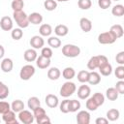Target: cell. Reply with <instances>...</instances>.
I'll return each instance as SVG.
<instances>
[{
  "label": "cell",
  "instance_id": "d6986e66",
  "mask_svg": "<svg viewBox=\"0 0 124 124\" xmlns=\"http://www.w3.org/2000/svg\"><path fill=\"white\" fill-rule=\"evenodd\" d=\"M91 85H97L101 82V76L99 73L95 72V71H92V72H89V78H88V81Z\"/></svg>",
  "mask_w": 124,
  "mask_h": 124
},
{
  "label": "cell",
  "instance_id": "30bf717a",
  "mask_svg": "<svg viewBox=\"0 0 124 124\" xmlns=\"http://www.w3.org/2000/svg\"><path fill=\"white\" fill-rule=\"evenodd\" d=\"M45 45V41L43 39L42 36L39 35H35L30 39V46L34 48V49H39L42 48Z\"/></svg>",
  "mask_w": 124,
  "mask_h": 124
},
{
  "label": "cell",
  "instance_id": "b9f144b4",
  "mask_svg": "<svg viewBox=\"0 0 124 124\" xmlns=\"http://www.w3.org/2000/svg\"><path fill=\"white\" fill-rule=\"evenodd\" d=\"M69 101H70V100L65 99L64 101L61 102V104H60V106H59L61 112H63V113H68V112H70V110H69Z\"/></svg>",
  "mask_w": 124,
  "mask_h": 124
},
{
  "label": "cell",
  "instance_id": "7402d4cb",
  "mask_svg": "<svg viewBox=\"0 0 124 124\" xmlns=\"http://www.w3.org/2000/svg\"><path fill=\"white\" fill-rule=\"evenodd\" d=\"M68 32H69V28H68L66 25H64V24H58V25L54 28V33H55L57 36H59V37H64V36H66V35L68 34Z\"/></svg>",
  "mask_w": 124,
  "mask_h": 124
},
{
  "label": "cell",
  "instance_id": "f35d334b",
  "mask_svg": "<svg viewBox=\"0 0 124 124\" xmlns=\"http://www.w3.org/2000/svg\"><path fill=\"white\" fill-rule=\"evenodd\" d=\"M78 6L81 10H88L92 6L91 0H78Z\"/></svg>",
  "mask_w": 124,
  "mask_h": 124
},
{
  "label": "cell",
  "instance_id": "11a10c76",
  "mask_svg": "<svg viewBox=\"0 0 124 124\" xmlns=\"http://www.w3.org/2000/svg\"><path fill=\"white\" fill-rule=\"evenodd\" d=\"M111 1H119V0H111Z\"/></svg>",
  "mask_w": 124,
  "mask_h": 124
},
{
  "label": "cell",
  "instance_id": "d6a6232c",
  "mask_svg": "<svg viewBox=\"0 0 124 124\" xmlns=\"http://www.w3.org/2000/svg\"><path fill=\"white\" fill-rule=\"evenodd\" d=\"M98 67H99V62H98V57H97V55H96V56H92V57L89 59V61L87 62V68H88L89 70L93 71V70L97 69Z\"/></svg>",
  "mask_w": 124,
  "mask_h": 124
},
{
  "label": "cell",
  "instance_id": "74e56055",
  "mask_svg": "<svg viewBox=\"0 0 124 124\" xmlns=\"http://www.w3.org/2000/svg\"><path fill=\"white\" fill-rule=\"evenodd\" d=\"M11 6H12V9L14 12L15 11H21L24 7V2H23V0H14L12 2Z\"/></svg>",
  "mask_w": 124,
  "mask_h": 124
},
{
  "label": "cell",
  "instance_id": "d4e9b609",
  "mask_svg": "<svg viewBox=\"0 0 124 124\" xmlns=\"http://www.w3.org/2000/svg\"><path fill=\"white\" fill-rule=\"evenodd\" d=\"M119 116H120V112L116 108L108 109V112H107V119L109 120V121H115L119 118Z\"/></svg>",
  "mask_w": 124,
  "mask_h": 124
},
{
  "label": "cell",
  "instance_id": "816d5d0a",
  "mask_svg": "<svg viewBox=\"0 0 124 124\" xmlns=\"http://www.w3.org/2000/svg\"><path fill=\"white\" fill-rule=\"evenodd\" d=\"M108 120L107 118H104V117H98L95 120L96 124H108Z\"/></svg>",
  "mask_w": 124,
  "mask_h": 124
},
{
  "label": "cell",
  "instance_id": "4316f807",
  "mask_svg": "<svg viewBox=\"0 0 124 124\" xmlns=\"http://www.w3.org/2000/svg\"><path fill=\"white\" fill-rule=\"evenodd\" d=\"M27 106H28V108H29L31 110H33V109H34V108H36L37 107L41 106V102H40V99H39L38 97H35V96H33V97H30V98L28 99V102H27Z\"/></svg>",
  "mask_w": 124,
  "mask_h": 124
},
{
  "label": "cell",
  "instance_id": "9a60e30c",
  "mask_svg": "<svg viewBox=\"0 0 124 124\" xmlns=\"http://www.w3.org/2000/svg\"><path fill=\"white\" fill-rule=\"evenodd\" d=\"M36 65L40 69H46L50 65V58L44 57L43 55H40L36 59Z\"/></svg>",
  "mask_w": 124,
  "mask_h": 124
},
{
  "label": "cell",
  "instance_id": "d590c367",
  "mask_svg": "<svg viewBox=\"0 0 124 124\" xmlns=\"http://www.w3.org/2000/svg\"><path fill=\"white\" fill-rule=\"evenodd\" d=\"M92 99L94 100V102L96 103V105H97L98 107L102 106V105L104 104V102H105V96H104L102 93H99V92L93 94Z\"/></svg>",
  "mask_w": 124,
  "mask_h": 124
},
{
  "label": "cell",
  "instance_id": "f1b7e54d",
  "mask_svg": "<svg viewBox=\"0 0 124 124\" xmlns=\"http://www.w3.org/2000/svg\"><path fill=\"white\" fill-rule=\"evenodd\" d=\"M47 44L49 46L53 47V48H58L60 46H61V40L58 38V37H49L47 39Z\"/></svg>",
  "mask_w": 124,
  "mask_h": 124
},
{
  "label": "cell",
  "instance_id": "83f0119b",
  "mask_svg": "<svg viewBox=\"0 0 124 124\" xmlns=\"http://www.w3.org/2000/svg\"><path fill=\"white\" fill-rule=\"evenodd\" d=\"M11 109L15 112H19L20 110L24 109V104L21 100H15L11 105Z\"/></svg>",
  "mask_w": 124,
  "mask_h": 124
},
{
  "label": "cell",
  "instance_id": "ab89813d",
  "mask_svg": "<svg viewBox=\"0 0 124 124\" xmlns=\"http://www.w3.org/2000/svg\"><path fill=\"white\" fill-rule=\"evenodd\" d=\"M85 106H86V108H87L88 110H91V111L96 110V109H97V108H98V106L96 105V103L94 102V100L92 99V97H90L89 99H87Z\"/></svg>",
  "mask_w": 124,
  "mask_h": 124
},
{
  "label": "cell",
  "instance_id": "60d3db41",
  "mask_svg": "<svg viewBox=\"0 0 124 124\" xmlns=\"http://www.w3.org/2000/svg\"><path fill=\"white\" fill-rule=\"evenodd\" d=\"M114 74L118 79H123L124 78V66L120 65V66L116 67V69L114 70Z\"/></svg>",
  "mask_w": 124,
  "mask_h": 124
},
{
  "label": "cell",
  "instance_id": "7bdbcfd3",
  "mask_svg": "<svg viewBox=\"0 0 124 124\" xmlns=\"http://www.w3.org/2000/svg\"><path fill=\"white\" fill-rule=\"evenodd\" d=\"M45 114H46V110H45V108H43L41 106H39V107H37L36 108L33 109V115H34L35 118H38V117L43 116V115H45Z\"/></svg>",
  "mask_w": 124,
  "mask_h": 124
},
{
  "label": "cell",
  "instance_id": "7dc6e473",
  "mask_svg": "<svg viewBox=\"0 0 124 124\" xmlns=\"http://www.w3.org/2000/svg\"><path fill=\"white\" fill-rule=\"evenodd\" d=\"M114 88L117 90V92L119 94H124V81L122 79H120L119 81H117Z\"/></svg>",
  "mask_w": 124,
  "mask_h": 124
},
{
  "label": "cell",
  "instance_id": "8992f818",
  "mask_svg": "<svg viewBox=\"0 0 124 124\" xmlns=\"http://www.w3.org/2000/svg\"><path fill=\"white\" fill-rule=\"evenodd\" d=\"M116 41V39L110 34L109 31L108 32H103L99 34L98 36V42L102 45H111Z\"/></svg>",
  "mask_w": 124,
  "mask_h": 124
},
{
  "label": "cell",
  "instance_id": "7a4b0ae2",
  "mask_svg": "<svg viewBox=\"0 0 124 124\" xmlns=\"http://www.w3.org/2000/svg\"><path fill=\"white\" fill-rule=\"evenodd\" d=\"M62 54L65 57L75 58L80 54V48H79V46H78L76 45L67 44L62 47Z\"/></svg>",
  "mask_w": 124,
  "mask_h": 124
},
{
  "label": "cell",
  "instance_id": "8d00e7d4",
  "mask_svg": "<svg viewBox=\"0 0 124 124\" xmlns=\"http://www.w3.org/2000/svg\"><path fill=\"white\" fill-rule=\"evenodd\" d=\"M11 36L12 38L15 40V41H18L22 38L23 36V31L21 30V28H15L12 30V33H11Z\"/></svg>",
  "mask_w": 124,
  "mask_h": 124
},
{
  "label": "cell",
  "instance_id": "cb8c5ba5",
  "mask_svg": "<svg viewBox=\"0 0 124 124\" xmlns=\"http://www.w3.org/2000/svg\"><path fill=\"white\" fill-rule=\"evenodd\" d=\"M62 76H63L64 78L70 80V79H72V78H75V76H76V71H75V69L72 68V67H66V68L63 70V72H62Z\"/></svg>",
  "mask_w": 124,
  "mask_h": 124
},
{
  "label": "cell",
  "instance_id": "836d02e7",
  "mask_svg": "<svg viewBox=\"0 0 124 124\" xmlns=\"http://www.w3.org/2000/svg\"><path fill=\"white\" fill-rule=\"evenodd\" d=\"M80 108V103L78 100H70L69 101V110L70 112H76Z\"/></svg>",
  "mask_w": 124,
  "mask_h": 124
},
{
  "label": "cell",
  "instance_id": "277c9868",
  "mask_svg": "<svg viewBox=\"0 0 124 124\" xmlns=\"http://www.w3.org/2000/svg\"><path fill=\"white\" fill-rule=\"evenodd\" d=\"M34 74H35V67L30 64H27L20 69L19 77L22 80H29L34 76Z\"/></svg>",
  "mask_w": 124,
  "mask_h": 124
},
{
  "label": "cell",
  "instance_id": "1f68e13d",
  "mask_svg": "<svg viewBox=\"0 0 124 124\" xmlns=\"http://www.w3.org/2000/svg\"><path fill=\"white\" fill-rule=\"evenodd\" d=\"M88 78H89V72L88 71H85V70H82V71H79L78 73V80L81 83H85L88 81Z\"/></svg>",
  "mask_w": 124,
  "mask_h": 124
},
{
  "label": "cell",
  "instance_id": "5b68a950",
  "mask_svg": "<svg viewBox=\"0 0 124 124\" xmlns=\"http://www.w3.org/2000/svg\"><path fill=\"white\" fill-rule=\"evenodd\" d=\"M18 119L23 124H32L34 122L35 117H34L33 113H31L29 110L22 109L18 112Z\"/></svg>",
  "mask_w": 124,
  "mask_h": 124
},
{
  "label": "cell",
  "instance_id": "52a82bcc",
  "mask_svg": "<svg viewBox=\"0 0 124 124\" xmlns=\"http://www.w3.org/2000/svg\"><path fill=\"white\" fill-rule=\"evenodd\" d=\"M2 119L6 124H17V120L16 119V112L12 109L2 114Z\"/></svg>",
  "mask_w": 124,
  "mask_h": 124
},
{
  "label": "cell",
  "instance_id": "c3c4849f",
  "mask_svg": "<svg viewBox=\"0 0 124 124\" xmlns=\"http://www.w3.org/2000/svg\"><path fill=\"white\" fill-rule=\"evenodd\" d=\"M36 122L38 123V124H43V123H50V118L46 115V114H45V115H43V116H40V117H38V118H36Z\"/></svg>",
  "mask_w": 124,
  "mask_h": 124
},
{
  "label": "cell",
  "instance_id": "f5cc1de1",
  "mask_svg": "<svg viewBox=\"0 0 124 124\" xmlns=\"http://www.w3.org/2000/svg\"><path fill=\"white\" fill-rule=\"evenodd\" d=\"M4 54H5V49H4L3 46H2V45H0V59H1V58H3Z\"/></svg>",
  "mask_w": 124,
  "mask_h": 124
},
{
  "label": "cell",
  "instance_id": "db71d44e",
  "mask_svg": "<svg viewBox=\"0 0 124 124\" xmlns=\"http://www.w3.org/2000/svg\"><path fill=\"white\" fill-rule=\"evenodd\" d=\"M56 1H59V2H67L69 0H56Z\"/></svg>",
  "mask_w": 124,
  "mask_h": 124
},
{
  "label": "cell",
  "instance_id": "4fadbf2b",
  "mask_svg": "<svg viewBox=\"0 0 124 124\" xmlns=\"http://www.w3.org/2000/svg\"><path fill=\"white\" fill-rule=\"evenodd\" d=\"M109 32H110V34H111L115 39L121 38V37L123 36V33H124L123 27H122L120 24H114V25H112V26L110 27V29H109Z\"/></svg>",
  "mask_w": 124,
  "mask_h": 124
},
{
  "label": "cell",
  "instance_id": "e575fe53",
  "mask_svg": "<svg viewBox=\"0 0 124 124\" xmlns=\"http://www.w3.org/2000/svg\"><path fill=\"white\" fill-rule=\"evenodd\" d=\"M8 96H9V88H8V86L4 82L0 81V100H4Z\"/></svg>",
  "mask_w": 124,
  "mask_h": 124
},
{
  "label": "cell",
  "instance_id": "e0dca14e",
  "mask_svg": "<svg viewBox=\"0 0 124 124\" xmlns=\"http://www.w3.org/2000/svg\"><path fill=\"white\" fill-rule=\"evenodd\" d=\"M14 63L11 58H4L1 62V70L4 73H10L13 70Z\"/></svg>",
  "mask_w": 124,
  "mask_h": 124
},
{
  "label": "cell",
  "instance_id": "f907efd6",
  "mask_svg": "<svg viewBox=\"0 0 124 124\" xmlns=\"http://www.w3.org/2000/svg\"><path fill=\"white\" fill-rule=\"evenodd\" d=\"M97 57H98V62H99V67L108 62V57H107V56H105V55H102V54H101V55H97ZM99 67H98V68H99Z\"/></svg>",
  "mask_w": 124,
  "mask_h": 124
},
{
  "label": "cell",
  "instance_id": "3957f363",
  "mask_svg": "<svg viewBox=\"0 0 124 124\" xmlns=\"http://www.w3.org/2000/svg\"><path fill=\"white\" fill-rule=\"evenodd\" d=\"M77 90V86L74 82L72 81H66L65 83H63V85L60 88V95L64 98H68L70 96H72Z\"/></svg>",
  "mask_w": 124,
  "mask_h": 124
},
{
  "label": "cell",
  "instance_id": "9c48e42d",
  "mask_svg": "<svg viewBox=\"0 0 124 124\" xmlns=\"http://www.w3.org/2000/svg\"><path fill=\"white\" fill-rule=\"evenodd\" d=\"M13 19L8 16H2L1 19H0V27L2 30L4 31H10L13 29Z\"/></svg>",
  "mask_w": 124,
  "mask_h": 124
},
{
  "label": "cell",
  "instance_id": "4dcf8cb0",
  "mask_svg": "<svg viewBox=\"0 0 124 124\" xmlns=\"http://www.w3.org/2000/svg\"><path fill=\"white\" fill-rule=\"evenodd\" d=\"M44 7L46 11H54L57 8V2L56 0H45L44 2Z\"/></svg>",
  "mask_w": 124,
  "mask_h": 124
},
{
  "label": "cell",
  "instance_id": "681fc988",
  "mask_svg": "<svg viewBox=\"0 0 124 124\" xmlns=\"http://www.w3.org/2000/svg\"><path fill=\"white\" fill-rule=\"evenodd\" d=\"M115 60L119 65H124V51H120L116 54Z\"/></svg>",
  "mask_w": 124,
  "mask_h": 124
},
{
  "label": "cell",
  "instance_id": "ee69618b",
  "mask_svg": "<svg viewBox=\"0 0 124 124\" xmlns=\"http://www.w3.org/2000/svg\"><path fill=\"white\" fill-rule=\"evenodd\" d=\"M11 109V105L8 102L0 101V114H3Z\"/></svg>",
  "mask_w": 124,
  "mask_h": 124
},
{
  "label": "cell",
  "instance_id": "484cf974",
  "mask_svg": "<svg viewBox=\"0 0 124 124\" xmlns=\"http://www.w3.org/2000/svg\"><path fill=\"white\" fill-rule=\"evenodd\" d=\"M118 95H119V93L117 92V90L114 87H109L106 91V96L109 101H115L118 98Z\"/></svg>",
  "mask_w": 124,
  "mask_h": 124
},
{
  "label": "cell",
  "instance_id": "44dd1931",
  "mask_svg": "<svg viewBox=\"0 0 124 124\" xmlns=\"http://www.w3.org/2000/svg\"><path fill=\"white\" fill-rule=\"evenodd\" d=\"M61 76V72L58 68L56 67H51L48 71H47V78L51 80H56L60 78Z\"/></svg>",
  "mask_w": 124,
  "mask_h": 124
},
{
  "label": "cell",
  "instance_id": "6da1fadb",
  "mask_svg": "<svg viewBox=\"0 0 124 124\" xmlns=\"http://www.w3.org/2000/svg\"><path fill=\"white\" fill-rule=\"evenodd\" d=\"M13 17L19 28H26L30 24L29 20H28V16L22 10L21 11H15L13 13Z\"/></svg>",
  "mask_w": 124,
  "mask_h": 124
},
{
  "label": "cell",
  "instance_id": "2e32d148",
  "mask_svg": "<svg viewBox=\"0 0 124 124\" xmlns=\"http://www.w3.org/2000/svg\"><path fill=\"white\" fill-rule=\"evenodd\" d=\"M79 26L83 32L87 33V32L91 31V29H92V22L87 17H81L79 20Z\"/></svg>",
  "mask_w": 124,
  "mask_h": 124
},
{
  "label": "cell",
  "instance_id": "603a6c76",
  "mask_svg": "<svg viewBox=\"0 0 124 124\" xmlns=\"http://www.w3.org/2000/svg\"><path fill=\"white\" fill-rule=\"evenodd\" d=\"M98 69H99L101 75L102 76H105V77L109 76L111 74V72H112V66L108 62L106 63V64H104V65H102V66H100Z\"/></svg>",
  "mask_w": 124,
  "mask_h": 124
},
{
  "label": "cell",
  "instance_id": "9f6ffc18",
  "mask_svg": "<svg viewBox=\"0 0 124 124\" xmlns=\"http://www.w3.org/2000/svg\"><path fill=\"white\" fill-rule=\"evenodd\" d=\"M0 122H1V120H0Z\"/></svg>",
  "mask_w": 124,
  "mask_h": 124
},
{
  "label": "cell",
  "instance_id": "bcb514c9",
  "mask_svg": "<svg viewBox=\"0 0 124 124\" xmlns=\"http://www.w3.org/2000/svg\"><path fill=\"white\" fill-rule=\"evenodd\" d=\"M52 50L50 47H42V51H41V55H43L44 57H46V58H51L52 56Z\"/></svg>",
  "mask_w": 124,
  "mask_h": 124
},
{
  "label": "cell",
  "instance_id": "5bb4252c",
  "mask_svg": "<svg viewBox=\"0 0 124 124\" xmlns=\"http://www.w3.org/2000/svg\"><path fill=\"white\" fill-rule=\"evenodd\" d=\"M23 57L27 62H33V61H36L38 57V53L34 48H28L24 51Z\"/></svg>",
  "mask_w": 124,
  "mask_h": 124
},
{
  "label": "cell",
  "instance_id": "ac0fdd59",
  "mask_svg": "<svg viewBox=\"0 0 124 124\" xmlns=\"http://www.w3.org/2000/svg\"><path fill=\"white\" fill-rule=\"evenodd\" d=\"M28 20H29V23H32V24L37 25V24L42 23V21H43V16L41 14H39V13L34 12V13H31L28 16Z\"/></svg>",
  "mask_w": 124,
  "mask_h": 124
},
{
  "label": "cell",
  "instance_id": "8fae6325",
  "mask_svg": "<svg viewBox=\"0 0 124 124\" xmlns=\"http://www.w3.org/2000/svg\"><path fill=\"white\" fill-rule=\"evenodd\" d=\"M45 101H46V105L50 108H56L59 104V100H58L57 96L54 94H47L45 98Z\"/></svg>",
  "mask_w": 124,
  "mask_h": 124
},
{
  "label": "cell",
  "instance_id": "ffe728a7",
  "mask_svg": "<svg viewBox=\"0 0 124 124\" xmlns=\"http://www.w3.org/2000/svg\"><path fill=\"white\" fill-rule=\"evenodd\" d=\"M39 33L43 37H48V36H50V34L52 33V27H51V25H49L47 23L42 24L40 26V28H39Z\"/></svg>",
  "mask_w": 124,
  "mask_h": 124
},
{
  "label": "cell",
  "instance_id": "f546056e",
  "mask_svg": "<svg viewBox=\"0 0 124 124\" xmlns=\"http://www.w3.org/2000/svg\"><path fill=\"white\" fill-rule=\"evenodd\" d=\"M111 14L114 16H122L124 15V6L121 5V4H117L115 5L112 10H111Z\"/></svg>",
  "mask_w": 124,
  "mask_h": 124
},
{
  "label": "cell",
  "instance_id": "ba28073f",
  "mask_svg": "<svg viewBox=\"0 0 124 124\" xmlns=\"http://www.w3.org/2000/svg\"><path fill=\"white\" fill-rule=\"evenodd\" d=\"M76 119L78 124H89L90 123V113L86 110H80L78 112Z\"/></svg>",
  "mask_w": 124,
  "mask_h": 124
},
{
  "label": "cell",
  "instance_id": "7c38bea8",
  "mask_svg": "<svg viewBox=\"0 0 124 124\" xmlns=\"http://www.w3.org/2000/svg\"><path fill=\"white\" fill-rule=\"evenodd\" d=\"M90 93H91L90 87H89L88 85H85V84L80 85V86L78 87V97L79 99H81V100L87 99V98L89 97Z\"/></svg>",
  "mask_w": 124,
  "mask_h": 124
},
{
  "label": "cell",
  "instance_id": "f6af8a7d",
  "mask_svg": "<svg viewBox=\"0 0 124 124\" xmlns=\"http://www.w3.org/2000/svg\"><path fill=\"white\" fill-rule=\"evenodd\" d=\"M98 5L101 9L106 10L110 7L111 5V0H98Z\"/></svg>",
  "mask_w": 124,
  "mask_h": 124
}]
</instances>
